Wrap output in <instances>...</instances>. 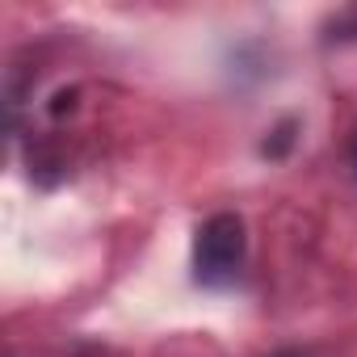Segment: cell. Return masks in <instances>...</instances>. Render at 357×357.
Returning <instances> with one entry per match:
<instances>
[{"label":"cell","mask_w":357,"mask_h":357,"mask_svg":"<svg viewBox=\"0 0 357 357\" xmlns=\"http://www.w3.org/2000/svg\"><path fill=\"white\" fill-rule=\"evenodd\" d=\"M248 236L240 215H211L194 236V278L202 286H231L244 269Z\"/></svg>","instance_id":"1"},{"label":"cell","mask_w":357,"mask_h":357,"mask_svg":"<svg viewBox=\"0 0 357 357\" xmlns=\"http://www.w3.org/2000/svg\"><path fill=\"white\" fill-rule=\"evenodd\" d=\"M353 172H357V143H353Z\"/></svg>","instance_id":"2"}]
</instances>
